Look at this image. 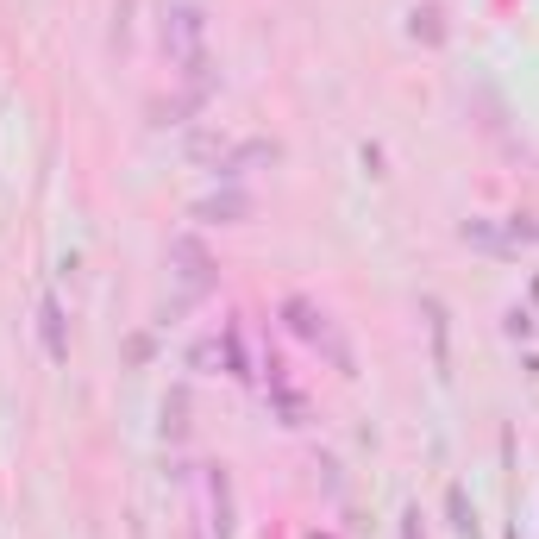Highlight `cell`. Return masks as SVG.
Masks as SVG:
<instances>
[{
  "label": "cell",
  "instance_id": "6da1fadb",
  "mask_svg": "<svg viewBox=\"0 0 539 539\" xmlns=\"http://www.w3.org/2000/svg\"><path fill=\"white\" fill-rule=\"evenodd\" d=\"M163 257H170V276L182 283V295L170 301V314L195 308V301H207V295L220 289V264H214V251H207V245L195 239V232H176V239H170V251H163ZM170 314H163V320H170Z\"/></svg>",
  "mask_w": 539,
  "mask_h": 539
},
{
  "label": "cell",
  "instance_id": "7a4b0ae2",
  "mask_svg": "<svg viewBox=\"0 0 539 539\" xmlns=\"http://www.w3.org/2000/svg\"><path fill=\"white\" fill-rule=\"evenodd\" d=\"M157 38H163V57H170L176 69L201 63L207 57V7H201V0H163Z\"/></svg>",
  "mask_w": 539,
  "mask_h": 539
},
{
  "label": "cell",
  "instance_id": "3957f363",
  "mask_svg": "<svg viewBox=\"0 0 539 539\" xmlns=\"http://www.w3.org/2000/svg\"><path fill=\"white\" fill-rule=\"evenodd\" d=\"M189 214H195L201 226H245V220L257 214V201L239 189V182H220V189H214V195H201Z\"/></svg>",
  "mask_w": 539,
  "mask_h": 539
},
{
  "label": "cell",
  "instance_id": "277c9868",
  "mask_svg": "<svg viewBox=\"0 0 539 539\" xmlns=\"http://www.w3.org/2000/svg\"><path fill=\"white\" fill-rule=\"evenodd\" d=\"M270 163H283V145H276V138H245V145H226L214 176L220 182H245L251 170H270Z\"/></svg>",
  "mask_w": 539,
  "mask_h": 539
},
{
  "label": "cell",
  "instance_id": "5b68a950",
  "mask_svg": "<svg viewBox=\"0 0 539 539\" xmlns=\"http://www.w3.org/2000/svg\"><path fill=\"white\" fill-rule=\"evenodd\" d=\"M276 320H283L295 339H308V345H320L326 333H333V314H326L320 301H308V295H283V308H276Z\"/></svg>",
  "mask_w": 539,
  "mask_h": 539
},
{
  "label": "cell",
  "instance_id": "8992f818",
  "mask_svg": "<svg viewBox=\"0 0 539 539\" xmlns=\"http://www.w3.org/2000/svg\"><path fill=\"white\" fill-rule=\"evenodd\" d=\"M38 339H44V358L51 364H69V308H63L57 289H44V301H38Z\"/></svg>",
  "mask_w": 539,
  "mask_h": 539
},
{
  "label": "cell",
  "instance_id": "52a82bcc",
  "mask_svg": "<svg viewBox=\"0 0 539 539\" xmlns=\"http://www.w3.org/2000/svg\"><path fill=\"white\" fill-rule=\"evenodd\" d=\"M201 496H207V539H232V489H226V471L220 464H201Z\"/></svg>",
  "mask_w": 539,
  "mask_h": 539
},
{
  "label": "cell",
  "instance_id": "ba28073f",
  "mask_svg": "<svg viewBox=\"0 0 539 539\" xmlns=\"http://www.w3.org/2000/svg\"><path fill=\"white\" fill-rule=\"evenodd\" d=\"M420 314H427V333H433V370L452 377V308L439 295H420Z\"/></svg>",
  "mask_w": 539,
  "mask_h": 539
},
{
  "label": "cell",
  "instance_id": "9c48e42d",
  "mask_svg": "<svg viewBox=\"0 0 539 539\" xmlns=\"http://www.w3.org/2000/svg\"><path fill=\"white\" fill-rule=\"evenodd\" d=\"M458 239L471 245V251H483V257H502V264H508V257H521V245L508 239V226H502V220H464V226H458Z\"/></svg>",
  "mask_w": 539,
  "mask_h": 539
},
{
  "label": "cell",
  "instance_id": "30bf717a",
  "mask_svg": "<svg viewBox=\"0 0 539 539\" xmlns=\"http://www.w3.org/2000/svg\"><path fill=\"white\" fill-rule=\"evenodd\" d=\"M408 38H414V44H445V7H439V0L408 7Z\"/></svg>",
  "mask_w": 539,
  "mask_h": 539
},
{
  "label": "cell",
  "instance_id": "8fae6325",
  "mask_svg": "<svg viewBox=\"0 0 539 539\" xmlns=\"http://www.w3.org/2000/svg\"><path fill=\"white\" fill-rule=\"evenodd\" d=\"M445 521H452L458 539H477V508H471V496H464V483L445 489Z\"/></svg>",
  "mask_w": 539,
  "mask_h": 539
},
{
  "label": "cell",
  "instance_id": "7c38bea8",
  "mask_svg": "<svg viewBox=\"0 0 539 539\" xmlns=\"http://www.w3.org/2000/svg\"><path fill=\"white\" fill-rule=\"evenodd\" d=\"M270 408L283 414V427H308V402H301V395L289 389V377H276V383H270Z\"/></svg>",
  "mask_w": 539,
  "mask_h": 539
},
{
  "label": "cell",
  "instance_id": "4fadbf2b",
  "mask_svg": "<svg viewBox=\"0 0 539 539\" xmlns=\"http://www.w3.org/2000/svg\"><path fill=\"white\" fill-rule=\"evenodd\" d=\"M182 433H189V389H170V395H163V439H182Z\"/></svg>",
  "mask_w": 539,
  "mask_h": 539
},
{
  "label": "cell",
  "instance_id": "5bb4252c",
  "mask_svg": "<svg viewBox=\"0 0 539 539\" xmlns=\"http://www.w3.org/2000/svg\"><path fill=\"white\" fill-rule=\"evenodd\" d=\"M314 351H326V364H333L339 377H358V358H351V345L339 339V326H333V333H326V339H320Z\"/></svg>",
  "mask_w": 539,
  "mask_h": 539
},
{
  "label": "cell",
  "instance_id": "9a60e30c",
  "mask_svg": "<svg viewBox=\"0 0 539 539\" xmlns=\"http://www.w3.org/2000/svg\"><path fill=\"white\" fill-rule=\"evenodd\" d=\"M189 157H195V163H207V170H214V163L226 157V138H220V132H195V138H189Z\"/></svg>",
  "mask_w": 539,
  "mask_h": 539
},
{
  "label": "cell",
  "instance_id": "2e32d148",
  "mask_svg": "<svg viewBox=\"0 0 539 539\" xmlns=\"http://www.w3.org/2000/svg\"><path fill=\"white\" fill-rule=\"evenodd\" d=\"M502 226H508V239H514V245H539V220H533V214H508Z\"/></svg>",
  "mask_w": 539,
  "mask_h": 539
},
{
  "label": "cell",
  "instance_id": "e0dca14e",
  "mask_svg": "<svg viewBox=\"0 0 539 539\" xmlns=\"http://www.w3.org/2000/svg\"><path fill=\"white\" fill-rule=\"evenodd\" d=\"M533 326H539V320H533L527 308H508V314H502V333H508V339H533Z\"/></svg>",
  "mask_w": 539,
  "mask_h": 539
},
{
  "label": "cell",
  "instance_id": "ac0fdd59",
  "mask_svg": "<svg viewBox=\"0 0 539 539\" xmlns=\"http://www.w3.org/2000/svg\"><path fill=\"white\" fill-rule=\"evenodd\" d=\"M151 351H157V339H151V333H138V339L126 345V358H132V364H151Z\"/></svg>",
  "mask_w": 539,
  "mask_h": 539
},
{
  "label": "cell",
  "instance_id": "d6986e66",
  "mask_svg": "<svg viewBox=\"0 0 539 539\" xmlns=\"http://www.w3.org/2000/svg\"><path fill=\"white\" fill-rule=\"evenodd\" d=\"M402 539H427L420 533V508H402Z\"/></svg>",
  "mask_w": 539,
  "mask_h": 539
},
{
  "label": "cell",
  "instance_id": "ffe728a7",
  "mask_svg": "<svg viewBox=\"0 0 539 539\" xmlns=\"http://www.w3.org/2000/svg\"><path fill=\"white\" fill-rule=\"evenodd\" d=\"M358 157H364V170H370V176H383V145H364Z\"/></svg>",
  "mask_w": 539,
  "mask_h": 539
},
{
  "label": "cell",
  "instance_id": "44dd1931",
  "mask_svg": "<svg viewBox=\"0 0 539 539\" xmlns=\"http://www.w3.org/2000/svg\"><path fill=\"white\" fill-rule=\"evenodd\" d=\"M533 301H539V276H533Z\"/></svg>",
  "mask_w": 539,
  "mask_h": 539
}]
</instances>
